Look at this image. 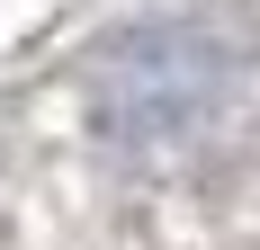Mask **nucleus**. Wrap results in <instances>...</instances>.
<instances>
[{
    "instance_id": "obj_1",
    "label": "nucleus",
    "mask_w": 260,
    "mask_h": 250,
    "mask_svg": "<svg viewBox=\"0 0 260 250\" xmlns=\"http://www.w3.org/2000/svg\"><path fill=\"white\" fill-rule=\"evenodd\" d=\"M207 80H215V54L207 45H188V36H135V45H117V63L99 72L90 99H99V125L126 152H161L171 134L198 125Z\"/></svg>"
}]
</instances>
